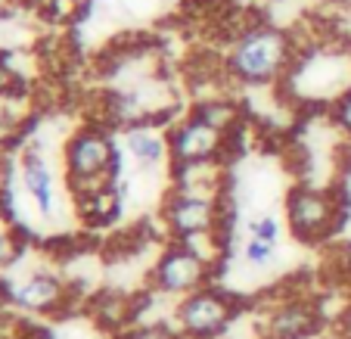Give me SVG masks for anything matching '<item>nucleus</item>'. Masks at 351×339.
<instances>
[{"label":"nucleus","instance_id":"nucleus-1","mask_svg":"<svg viewBox=\"0 0 351 339\" xmlns=\"http://www.w3.org/2000/svg\"><path fill=\"white\" fill-rule=\"evenodd\" d=\"M351 87V44L345 38H314L298 47L295 62L277 87L289 109H330Z\"/></svg>","mask_w":351,"mask_h":339},{"label":"nucleus","instance_id":"nucleus-12","mask_svg":"<svg viewBox=\"0 0 351 339\" xmlns=\"http://www.w3.org/2000/svg\"><path fill=\"white\" fill-rule=\"evenodd\" d=\"M121 150L143 172H159V168L171 165V159H168V125L146 121V125L128 128V131H121Z\"/></svg>","mask_w":351,"mask_h":339},{"label":"nucleus","instance_id":"nucleus-17","mask_svg":"<svg viewBox=\"0 0 351 339\" xmlns=\"http://www.w3.org/2000/svg\"><path fill=\"white\" fill-rule=\"evenodd\" d=\"M326 119H330V125L336 128L345 140H351V87L332 103L330 109H326Z\"/></svg>","mask_w":351,"mask_h":339},{"label":"nucleus","instance_id":"nucleus-16","mask_svg":"<svg viewBox=\"0 0 351 339\" xmlns=\"http://www.w3.org/2000/svg\"><path fill=\"white\" fill-rule=\"evenodd\" d=\"M243 261L249 268H255V271H261V268H271L274 261H277V243H267V239H258V237H249L243 246Z\"/></svg>","mask_w":351,"mask_h":339},{"label":"nucleus","instance_id":"nucleus-6","mask_svg":"<svg viewBox=\"0 0 351 339\" xmlns=\"http://www.w3.org/2000/svg\"><path fill=\"white\" fill-rule=\"evenodd\" d=\"M159 218L168 239H186L208 231H227V224H230V200H208V196L165 190Z\"/></svg>","mask_w":351,"mask_h":339},{"label":"nucleus","instance_id":"nucleus-5","mask_svg":"<svg viewBox=\"0 0 351 339\" xmlns=\"http://www.w3.org/2000/svg\"><path fill=\"white\" fill-rule=\"evenodd\" d=\"M239 312V296L221 283H208L174 302V327L180 339H221Z\"/></svg>","mask_w":351,"mask_h":339},{"label":"nucleus","instance_id":"nucleus-20","mask_svg":"<svg viewBox=\"0 0 351 339\" xmlns=\"http://www.w3.org/2000/svg\"><path fill=\"white\" fill-rule=\"evenodd\" d=\"M10 218H16V215H13V212H10V209H7V202H3V196H0V227L7 224V221H10Z\"/></svg>","mask_w":351,"mask_h":339},{"label":"nucleus","instance_id":"nucleus-4","mask_svg":"<svg viewBox=\"0 0 351 339\" xmlns=\"http://www.w3.org/2000/svg\"><path fill=\"white\" fill-rule=\"evenodd\" d=\"M283 212L286 227L298 243L317 246L326 243L332 233L342 227L345 218V202L342 193L336 187H320V184H292L283 196Z\"/></svg>","mask_w":351,"mask_h":339},{"label":"nucleus","instance_id":"nucleus-18","mask_svg":"<svg viewBox=\"0 0 351 339\" xmlns=\"http://www.w3.org/2000/svg\"><path fill=\"white\" fill-rule=\"evenodd\" d=\"M249 237H258V239H267V243H280V233H283V227H280V218L271 212L258 215V218L249 221Z\"/></svg>","mask_w":351,"mask_h":339},{"label":"nucleus","instance_id":"nucleus-9","mask_svg":"<svg viewBox=\"0 0 351 339\" xmlns=\"http://www.w3.org/2000/svg\"><path fill=\"white\" fill-rule=\"evenodd\" d=\"M10 302L16 312L34 314V318H60L72 305V280L56 271H28L19 283L10 286Z\"/></svg>","mask_w":351,"mask_h":339},{"label":"nucleus","instance_id":"nucleus-14","mask_svg":"<svg viewBox=\"0 0 351 339\" xmlns=\"http://www.w3.org/2000/svg\"><path fill=\"white\" fill-rule=\"evenodd\" d=\"M125 196H128V187L125 180H119L112 187L75 196V212H78V218L87 227H109L119 221L121 209H125Z\"/></svg>","mask_w":351,"mask_h":339},{"label":"nucleus","instance_id":"nucleus-11","mask_svg":"<svg viewBox=\"0 0 351 339\" xmlns=\"http://www.w3.org/2000/svg\"><path fill=\"white\" fill-rule=\"evenodd\" d=\"M168 190L190 193V196H208V200H227L230 190V162H186V165H168Z\"/></svg>","mask_w":351,"mask_h":339},{"label":"nucleus","instance_id":"nucleus-22","mask_svg":"<svg viewBox=\"0 0 351 339\" xmlns=\"http://www.w3.org/2000/svg\"><path fill=\"white\" fill-rule=\"evenodd\" d=\"M280 3H292V0H261V7L271 10V7H280Z\"/></svg>","mask_w":351,"mask_h":339},{"label":"nucleus","instance_id":"nucleus-7","mask_svg":"<svg viewBox=\"0 0 351 339\" xmlns=\"http://www.w3.org/2000/svg\"><path fill=\"white\" fill-rule=\"evenodd\" d=\"M208 283H215V271L178 239H168L149 268V290L165 299H184Z\"/></svg>","mask_w":351,"mask_h":339},{"label":"nucleus","instance_id":"nucleus-8","mask_svg":"<svg viewBox=\"0 0 351 339\" xmlns=\"http://www.w3.org/2000/svg\"><path fill=\"white\" fill-rule=\"evenodd\" d=\"M168 159H171V165L212 159L230 162V137L218 128L206 125L202 119H196L193 113H184L168 125Z\"/></svg>","mask_w":351,"mask_h":339},{"label":"nucleus","instance_id":"nucleus-15","mask_svg":"<svg viewBox=\"0 0 351 339\" xmlns=\"http://www.w3.org/2000/svg\"><path fill=\"white\" fill-rule=\"evenodd\" d=\"M190 113L196 115V119H202L206 125L218 128V131H224L227 137H230L237 128L245 125V109L239 106L237 100H233L230 93H221V97H202V100H193Z\"/></svg>","mask_w":351,"mask_h":339},{"label":"nucleus","instance_id":"nucleus-3","mask_svg":"<svg viewBox=\"0 0 351 339\" xmlns=\"http://www.w3.org/2000/svg\"><path fill=\"white\" fill-rule=\"evenodd\" d=\"M62 174H66V190L72 193V200L119 184L121 147L112 128L99 121L75 128L62 143Z\"/></svg>","mask_w":351,"mask_h":339},{"label":"nucleus","instance_id":"nucleus-2","mask_svg":"<svg viewBox=\"0 0 351 339\" xmlns=\"http://www.w3.org/2000/svg\"><path fill=\"white\" fill-rule=\"evenodd\" d=\"M302 40L286 25L267 19H255L230 38L224 60L227 78L237 87H255V91H277L283 84L286 72L295 62Z\"/></svg>","mask_w":351,"mask_h":339},{"label":"nucleus","instance_id":"nucleus-10","mask_svg":"<svg viewBox=\"0 0 351 339\" xmlns=\"http://www.w3.org/2000/svg\"><path fill=\"white\" fill-rule=\"evenodd\" d=\"M267 339H308L320 330V305L308 296H286L261 308Z\"/></svg>","mask_w":351,"mask_h":339},{"label":"nucleus","instance_id":"nucleus-21","mask_svg":"<svg viewBox=\"0 0 351 339\" xmlns=\"http://www.w3.org/2000/svg\"><path fill=\"white\" fill-rule=\"evenodd\" d=\"M13 7H16V0H0V16H7Z\"/></svg>","mask_w":351,"mask_h":339},{"label":"nucleus","instance_id":"nucleus-19","mask_svg":"<svg viewBox=\"0 0 351 339\" xmlns=\"http://www.w3.org/2000/svg\"><path fill=\"white\" fill-rule=\"evenodd\" d=\"M22 137V121L13 113L0 109V156H7L16 147V140Z\"/></svg>","mask_w":351,"mask_h":339},{"label":"nucleus","instance_id":"nucleus-13","mask_svg":"<svg viewBox=\"0 0 351 339\" xmlns=\"http://www.w3.org/2000/svg\"><path fill=\"white\" fill-rule=\"evenodd\" d=\"M19 178H22L25 193L34 200V206H38V212L44 218H50L56 212V178L40 150L25 147L19 153Z\"/></svg>","mask_w":351,"mask_h":339},{"label":"nucleus","instance_id":"nucleus-23","mask_svg":"<svg viewBox=\"0 0 351 339\" xmlns=\"http://www.w3.org/2000/svg\"><path fill=\"white\" fill-rule=\"evenodd\" d=\"M0 184H3V156H0Z\"/></svg>","mask_w":351,"mask_h":339}]
</instances>
